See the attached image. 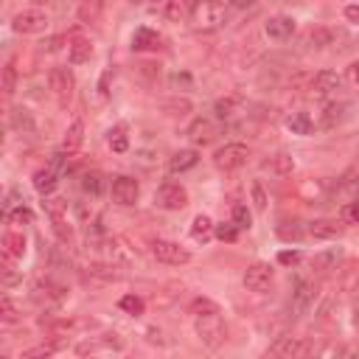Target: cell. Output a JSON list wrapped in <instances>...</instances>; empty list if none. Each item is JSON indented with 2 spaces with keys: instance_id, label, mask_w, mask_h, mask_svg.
<instances>
[{
  "instance_id": "obj_41",
  "label": "cell",
  "mask_w": 359,
  "mask_h": 359,
  "mask_svg": "<svg viewBox=\"0 0 359 359\" xmlns=\"http://www.w3.org/2000/svg\"><path fill=\"white\" fill-rule=\"evenodd\" d=\"M273 171H275L278 177H289V174L295 171V160H292V155L278 152V155L273 157Z\"/></svg>"
},
{
  "instance_id": "obj_40",
  "label": "cell",
  "mask_w": 359,
  "mask_h": 359,
  "mask_svg": "<svg viewBox=\"0 0 359 359\" xmlns=\"http://www.w3.org/2000/svg\"><path fill=\"white\" fill-rule=\"evenodd\" d=\"M3 96L9 99V96H14V90H17V68H14V62H6L3 65Z\"/></svg>"
},
{
  "instance_id": "obj_13",
  "label": "cell",
  "mask_w": 359,
  "mask_h": 359,
  "mask_svg": "<svg viewBox=\"0 0 359 359\" xmlns=\"http://www.w3.org/2000/svg\"><path fill=\"white\" fill-rule=\"evenodd\" d=\"M306 233L318 242H331V239L342 236V224H337V219H314V222H309Z\"/></svg>"
},
{
  "instance_id": "obj_19",
  "label": "cell",
  "mask_w": 359,
  "mask_h": 359,
  "mask_svg": "<svg viewBox=\"0 0 359 359\" xmlns=\"http://www.w3.org/2000/svg\"><path fill=\"white\" fill-rule=\"evenodd\" d=\"M90 57H93V45H90V39H84V37L68 39V59L73 65H84V62H90Z\"/></svg>"
},
{
  "instance_id": "obj_16",
  "label": "cell",
  "mask_w": 359,
  "mask_h": 359,
  "mask_svg": "<svg viewBox=\"0 0 359 359\" xmlns=\"http://www.w3.org/2000/svg\"><path fill=\"white\" fill-rule=\"evenodd\" d=\"M163 45V37L155 31V28H135V34H132V51H141V54H146V51H157Z\"/></svg>"
},
{
  "instance_id": "obj_36",
  "label": "cell",
  "mask_w": 359,
  "mask_h": 359,
  "mask_svg": "<svg viewBox=\"0 0 359 359\" xmlns=\"http://www.w3.org/2000/svg\"><path fill=\"white\" fill-rule=\"evenodd\" d=\"M239 228L233 224V219L231 222H222V224H216V231H213V236L219 239V242H228V244H233V242H239Z\"/></svg>"
},
{
  "instance_id": "obj_39",
  "label": "cell",
  "mask_w": 359,
  "mask_h": 359,
  "mask_svg": "<svg viewBox=\"0 0 359 359\" xmlns=\"http://www.w3.org/2000/svg\"><path fill=\"white\" fill-rule=\"evenodd\" d=\"M233 224L239 231H250L253 228V213H250L247 205H242V202L233 205Z\"/></svg>"
},
{
  "instance_id": "obj_2",
  "label": "cell",
  "mask_w": 359,
  "mask_h": 359,
  "mask_svg": "<svg viewBox=\"0 0 359 359\" xmlns=\"http://www.w3.org/2000/svg\"><path fill=\"white\" fill-rule=\"evenodd\" d=\"M188 17H191L194 28H200V31H213V28H219L222 20H224V6H222V0H194Z\"/></svg>"
},
{
  "instance_id": "obj_15",
  "label": "cell",
  "mask_w": 359,
  "mask_h": 359,
  "mask_svg": "<svg viewBox=\"0 0 359 359\" xmlns=\"http://www.w3.org/2000/svg\"><path fill=\"white\" fill-rule=\"evenodd\" d=\"M31 186H34V191L39 197H51L57 191V186H59V174L51 166L48 168H37L34 177H31Z\"/></svg>"
},
{
  "instance_id": "obj_53",
  "label": "cell",
  "mask_w": 359,
  "mask_h": 359,
  "mask_svg": "<svg viewBox=\"0 0 359 359\" xmlns=\"http://www.w3.org/2000/svg\"><path fill=\"white\" fill-rule=\"evenodd\" d=\"M258 3V0H231V6H236V9H253Z\"/></svg>"
},
{
  "instance_id": "obj_49",
  "label": "cell",
  "mask_w": 359,
  "mask_h": 359,
  "mask_svg": "<svg viewBox=\"0 0 359 359\" xmlns=\"http://www.w3.org/2000/svg\"><path fill=\"white\" fill-rule=\"evenodd\" d=\"M250 191H253V202H255V208L264 211V208H266V191H264V186H261V183H253Z\"/></svg>"
},
{
  "instance_id": "obj_35",
  "label": "cell",
  "mask_w": 359,
  "mask_h": 359,
  "mask_svg": "<svg viewBox=\"0 0 359 359\" xmlns=\"http://www.w3.org/2000/svg\"><path fill=\"white\" fill-rule=\"evenodd\" d=\"M3 219H6L9 224H34V211H31V208H26V205L20 202L14 211H6V213H3Z\"/></svg>"
},
{
  "instance_id": "obj_31",
  "label": "cell",
  "mask_w": 359,
  "mask_h": 359,
  "mask_svg": "<svg viewBox=\"0 0 359 359\" xmlns=\"http://www.w3.org/2000/svg\"><path fill=\"white\" fill-rule=\"evenodd\" d=\"M163 14H166L171 23H180L186 14H191V3H188V0H166Z\"/></svg>"
},
{
  "instance_id": "obj_32",
  "label": "cell",
  "mask_w": 359,
  "mask_h": 359,
  "mask_svg": "<svg viewBox=\"0 0 359 359\" xmlns=\"http://www.w3.org/2000/svg\"><path fill=\"white\" fill-rule=\"evenodd\" d=\"M118 309L126 311V314H132V318H141V314L146 311V303H144L141 295H124V298L118 300Z\"/></svg>"
},
{
  "instance_id": "obj_10",
  "label": "cell",
  "mask_w": 359,
  "mask_h": 359,
  "mask_svg": "<svg viewBox=\"0 0 359 359\" xmlns=\"http://www.w3.org/2000/svg\"><path fill=\"white\" fill-rule=\"evenodd\" d=\"M12 28L17 34H42L45 28H48V17H45V12H39V9H26V12L14 14Z\"/></svg>"
},
{
  "instance_id": "obj_9",
  "label": "cell",
  "mask_w": 359,
  "mask_h": 359,
  "mask_svg": "<svg viewBox=\"0 0 359 359\" xmlns=\"http://www.w3.org/2000/svg\"><path fill=\"white\" fill-rule=\"evenodd\" d=\"M314 300H318V287L311 281H298L292 289V298H289V311L295 318H300V314H306L314 306Z\"/></svg>"
},
{
  "instance_id": "obj_11",
  "label": "cell",
  "mask_w": 359,
  "mask_h": 359,
  "mask_svg": "<svg viewBox=\"0 0 359 359\" xmlns=\"http://www.w3.org/2000/svg\"><path fill=\"white\" fill-rule=\"evenodd\" d=\"M314 348H311V342H306L303 337H278L275 342H273V348H269V353L273 356H287V359H292V356H306V353H311Z\"/></svg>"
},
{
  "instance_id": "obj_24",
  "label": "cell",
  "mask_w": 359,
  "mask_h": 359,
  "mask_svg": "<svg viewBox=\"0 0 359 359\" xmlns=\"http://www.w3.org/2000/svg\"><path fill=\"white\" fill-rule=\"evenodd\" d=\"M284 126H287L292 135H311L314 121L309 118V113H289V115L284 118Z\"/></svg>"
},
{
  "instance_id": "obj_37",
  "label": "cell",
  "mask_w": 359,
  "mask_h": 359,
  "mask_svg": "<svg viewBox=\"0 0 359 359\" xmlns=\"http://www.w3.org/2000/svg\"><path fill=\"white\" fill-rule=\"evenodd\" d=\"M12 126H14L17 132L31 135V132H34V118H31V113H28V110H12Z\"/></svg>"
},
{
  "instance_id": "obj_38",
  "label": "cell",
  "mask_w": 359,
  "mask_h": 359,
  "mask_svg": "<svg viewBox=\"0 0 359 359\" xmlns=\"http://www.w3.org/2000/svg\"><path fill=\"white\" fill-rule=\"evenodd\" d=\"M163 110L171 118H183V115L191 113V101L188 99H171V101H163Z\"/></svg>"
},
{
  "instance_id": "obj_18",
  "label": "cell",
  "mask_w": 359,
  "mask_h": 359,
  "mask_svg": "<svg viewBox=\"0 0 359 359\" xmlns=\"http://www.w3.org/2000/svg\"><path fill=\"white\" fill-rule=\"evenodd\" d=\"M337 287L342 292H356L359 289V261H345L337 269Z\"/></svg>"
},
{
  "instance_id": "obj_28",
  "label": "cell",
  "mask_w": 359,
  "mask_h": 359,
  "mask_svg": "<svg viewBox=\"0 0 359 359\" xmlns=\"http://www.w3.org/2000/svg\"><path fill=\"white\" fill-rule=\"evenodd\" d=\"M42 211L51 216V222H62L68 216V200L59 197H42Z\"/></svg>"
},
{
  "instance_id": "obj_6",
  "label": "cell",
  "mask_w": 359,
  "mask_h": 359,
  "mask_svg": "<svg viewBox=\"0 0 359 359\" xmlns=\"http://www.w3.org/2000/svg\"><path fill=\"white\" fill-rule=\"evenodd\" d=\"M155 205L163 211H183L188 205V191L177 183H163L155 191Z\"/></svg>"
},
{
  "instance_id": "obj_46",
  "label": "cell",
  "mask_w": 359,
  "mask_h": 359,
  "mask_svg": "<svg viewBox=\"0 0 359 359\" xmlns=\"http://www.w3.org/2000/svg\"><path fill=\"white\" fill-rule=\"evenodd\" d=\"M278 236L281 239H292V242H298L300 236H303V231H300V224H295V222H284V224H278Z\"/></svg>"
},
{
  "instance_id": "obj_25",
  "label": "cell",
  "mask_w": 359,
  "mask_h": 359,
  "mask_svg": "<svg viewBox=\"0 0 359 359\" xmlns=\"http://www.w3.org/2000/svg\"><path fill=\"white\" fill-rule=\"evenodd\" d=\"M87 273H90V278H99V281H107V284L124 278V273H121L118 264H90Z\"/></svg>"
},
{
  "instance_id": "obj_34",
  "label": "cell",
  "mask_w": 359,
  "mask_h": 359,
  "mask_svg": "<svg viewBox=\"0 0 359 359\" xmlns=\"http://www.w3.org/2000/svg\"><path fill=\"white\" fill-rule=\"evenodd\" d=\"M107 144H110V149H113V152L124 155V152L129 149V138H126V126H113V129H110V135H107Z\"/></svg>"
},
{
  "instance_id": "obj_23",
  "label": "cell",
  "mask_w": 359,
  "mask_h": 359,
  "mask_svg": "<svg viewBox=\"0 0 359 359\" xmlns=\"http://www.w3.org/2000/svg\"><path fill=\"white\" fill-rule=\"evenodd\" d=\"M81 144H84V124H81V118H76V121L68 126L65 138H62V152L73 155V152L81 149Z\"/></svg>"
},
{
  "instance_id": "obj_48",
  "label": "cell",
  "mask_w": 359,
  "mask_h": 359,
  "mask_svg": "<svg viewBox=\"0 0 359 359\" xmlns=\"http://www.w3.org/2000/svg\"><path fill=\"white\" fill-rule=\"evenodd\" d=\"M59 345H37V348H26L23 351V359H34V356H51Z\"/></svg>"
},
{
  "instance_id": "obj_21",
  "label": "cell",
  "mask_w": 359,
  "mask_h": 359,
  "mask_svg": "<svg viewBox=\"0 0 359 359\" xmlns=\"http://www.w3.org/2000/svg\"><path fill=\"white\" fill-rule=\"evenodd\" d=\"M264 31H266L269 39H289L295 34V20L287 17V14H278V17H273V20L266 23Z\"/></svg>"
},
{
  "instance_id": "obj_1",
  "label": "cell",
  "mask_w": 359,
  "mask_h": 359,
  "mask_svg": "<svg viewBox=\"0 0 359 359\" xmlns=\"http://www.w3.org/2000/svg\"><path fill=\"white\" fill-rule=\"evenodd\" d=\"M194 329H197V337L205 348H219L224 340H228V329H224L219 311H211V314H197L194 318Z\"/></svg>"
},
{
  "instance_id": "obj_45",
  "label": "cell",
  "mask_w": 359,
  "mask_h": 359,
  "mask_svg": "<svg viewBox=\"0 0 359 359\" xmlns=\"http://www.w3.org/2000/svg\"><path fill=\"white\" fill-rule=\"evenodd\" d=\"M12 261H14V258L3 253V287H14V284L20 281V275H17V269H14Z\"/></svg>"
},
{
  "instance_id": "obj_57",
  "label": "cell",
  "mask_w": 359,
  "mask_h": 359,
  "mask_svg": "<svg viewBox=\"0 0 359 359\" xmlns=\"http://www.w3.org/2000/svg\"><path fill=\"white\" fill-rule=\"evenodd\" d=\"M356 194H359V186H356Z\"/></svg>"
},
{
  "instance_id": "obj_55",
  "label": "cell",
  "mask_w": 359,
  "mask_h": 359,
  "mask_svg": "<svg viewBox=\"0 0 359 359\" xmlns=\"http://www.w3.org/2000/svg\"><path fill=\"white\" fill-rule=\"evenodd\" d=\"M34 3H48V0H34Z\"/></svg>"
},
{
  "instance_id": "obj_30",
  "label": "cell",
  "mask_w": 359,
  "mask_h": 359,
  "mask_svg": "<svg viewBox=\"0 0 359 359\" xmlns=\"http://www.w3.org/2000/svg\"><path fill=\"white\" fill-rule=\"evenodd\" d=\"M81 191L90 194V197H101L104 194V177L99 171H87L81 177Z\"/></svg>"
},
{
  "instance_id": "obj_27",
  "label": "cell",
  "mask_w": 359,
  "mask_h": 359,
  "mask_svg": "<svg viewBox=\"0 0 359 359\" xmlns=\"http://www.w3.org/2000/svg\"><path fill=\"white\" fill-rule=\"evenodd\" d=\"M213 231H216V224H213L211 216H205V213H197V216H194V222H191V236H194L197 242H211Z\"/></svg>"
},
{
  "instance_id": "obj_4",
  "label": "cell",
  "mask_w": 359,
  "mask_h": 359,
  "mask_svg": "<svg viewBox=\"0 0 359 359\" xmlns=\"http://www.w3.org/2000/svg\"><path fill=\"white\" fill-rule=\"evenodd\" d=\"M152 255L160 261V264H168V266H183L191 261V253L177 244V242H168V239H157L152 242Z\"/></svg>"
},
{
  "instance_id": "obj_5",
  "label": "cell",
  "mask_w": 359,
  "mask_h": 359,
  "mask_svg": "<svg viewBox=\"0 0 359 359\" xmlns=\"http://www.w3.org/2000/svg\"><path fill=\"white\" fill-rule=\"evenodd\" d=\"M48 87H51V93L57 96V101H59L62 107H68L70 99H73L76 79H73V73H70L68 68H51V70H48Z\"/></svg>"
},
{
  "instance_id": "obj_3",
  "label": "cell",
  "mask_w": 359,
  "mask_h": 359,
  "mask_svg": "<svg viewBox=\"0 0 359 359\" xmlns=\"http://www.w3.org/2000/svg\"><path fill=\"white\" fill-rule=\"evenodd\" d=\"M250 157V149L244 144H224L213 152V166L224 174H231V171H239Z\"/></svg>"
},
{
  "instance_id": "obj_8",
  "label": "cell",
  "mask_w": 359,
  "mask_h": 359,
  "mask_svg": "<svg viewBox=\"0 0 359 359\" xmlns=\"http://www.w3.org/2000/svg\"><path fill=\"white\" fill-rule=\"evenodd\" d=\"M273 281H275L273 266L264 264V261L250 264V266H247V273H244V289L258 292V295H261V292H266L269 287H273Z\"/></svg>"
},
{
  "instance_id": "obj_56",
  "label": "cell",
  "mask_w": 359,
  "mask_h": 359,
  "mask_svg": "<svg viewBox=\"0 0 359 359\" xmlns=\"http://www.w3.org/2000/svg\"><path fill=\"white\" fill-rule=\"evenodd\" d=\"M135 3H144V0H135Z\"/></svg>"
},
{
  "instance_id": "obj_51",
  "label": "cell",
  "mask_w": 359,
  "mask_h": 359,
  "mask_svg": "<svg viewBox=\"0 0 359 359\" xmlns=\"http://www.w3.org/2000/svg\"><path fill=\"white\" fill-rule=\"evenodd\" d=\"M345 79H348V81H353V84H359V59H356V62H351V65L345 68Z\"/></svg>"
},
{
  "instance_id": "obj_12",
  "label": "cell",
  "mask_w": 359,
  "mask_h": 359,
  "mask_svg": "<svg viewBox=\"0 0 359 359\" xmlns=\"http://www.w3.org/2000/svg\"><path fill=\"white\" fill-rule=\"evenodd\" d=\"M342 84H345V79H342L340 73H334V70H320V73L311 76L309 90H314L318 96H329V93H337V90H342Z\"/></svg>"
},
{
  "instance_id": "obj_17",
  "label": "cell",
  "mask_w": 359,
  "mask_h": 359,
  "mask_svg": "<svg viewBox=\"0 0 359 359\" xmlns=\"http://www.w3.org/2000/svg\"><path fill=\"white\" fill-rule=\"evenodd\" d=\"M200 163V152L197 149H180L168 157V171L171 174H183V171H191L194 166Z\"/></svg>"
},
{
  "instance_id": "obj_52",
  "label": "cell",
  "mask_w": 359,
  "mask_h": 359,
  "mask_svg": "<svg viewBox=\"0 0 359 359\" xmlns=\"http://www.w3.org/2000/svg\"><path fill=\"white\" fill-rule=\"evenodd\" d=\"M345 20H348V23H353V26H359V6H356V3L345 6Z\"/></svg>"
},
{
  "instance_id": "obj_43",
  "label": "cell",
  "mask_w": 359,
  "mask_h": 359,
  "mask_svg": "<svg viewBox=\"0 0 359 359\" xmlns=\"http://www.w3.org/2000/svg\"><path fill=\"white\" fill-rule=\"evenodd\" d=\"M340 222H342V224H359V200L345 202V205L340 208Z\"/></svg>"
},
{
  "instance_id": "obj_33",
  "label": "cell",
  "mask_w": 359,
  "mask_h": 359,
  "mask_svg": "<svg viewBox=\"0 0 359 359\" xmlns=\"http://www.w3.org/2000/svg\"><path fill=\"white\" fill-rule=\"evenodd\" d=\"M331 39H334V34L329 31V28H323V26H318V28H309V34H306V42L311 45V48H326V45H331Z\"/></svg>"
},
{
  "instance_id": "obj_50",
  "label": "cell",
  "mask_w": 359,
  "mask_h": 359,
  "mask_svg": "<svg viewBox=\"0 0 359 359\" xmlns=\"http://www.w3.org/2000/svg\"><path fill=\"white\" fill-rule=\"evenodd\" d=\"M300 250H281L278 253V261L284 264V266H295V264H300Z\"/></svg>"
},
{
  "instance_id": "obj_29",
  "label": "cell",
  "mask_w": 359,
  "mask_h": 359,
  "mask_svg": "<svg viewBox=\"0 0 359 359\" xmlns=\"http://www.w3.org/2000/svg\"><path fill=\"white\" fill-rule=\"evenodd\" d=\"M3 253L12 255V258H23V255H26V236L9 231V233L3 236Z\"/></svg>"
},
{
  "instance_id": "obj_44",
  "label": "cell",
  "mask_w": 359,
  "mask_h": 359,
  "mask_svg": "<svg viewBox=\"0 0 359 359\" xmlns=\"http://www.w3.org/2000/svg\"><path fill=\"white\" fill-rule=\"evenodd\" d=\"M0 320H3V323H17V320H20V311H17V306L12 303V298L0 300Z\"/></svg>"
},
{
  "instance_id": "obj_14",
  "label": "cell",
  "mask_w": 359,
  "mask_h": 359,
  "mask_svg": "<svg viewBox=\"0 0 359 359\" xmlns=\"http://www.w3.org/2000/svg\"><path fill=\"white\" fill-rule=\"evenodd\" d=\"M216 135H219V129H216V124H213L211 118H197V121L188 126V138H191L194 146H208V144H213Z\"/></svg>"
},
{
  "instance_id": "obj_22",
  "label": "cell",
  "mask_w": 359,
  "mask_h": 359,
  "mask_svg": "<svg viewBox=\"0 0 359 359\" xmlns=\"http://www.w3.org/2000/svg\"><path fill=\"white\" fill-rule=\"evenodd\" d=\"M340 261H342V250L331 247V250H323L311 258V269L314 273H331V269H337Z\"/></svg>"
},
{
  "instance_id": "obj_54",
  "label": "cell",
  "mask_w": 359,
  "mask_h": 359,
  "mask_svg": "<svg viewBox=\"0 0 359 359\" xmlns=\"http://www.w3.org/2000/svg\"><path fill=\"white\" fill-rule=\"evenodd\" d=\"M353 326H356V331H359V309L353 311Z\"/></svg>"
},
{
  "instance_id": "obj_47",
  "label": "cell",
  "mask_w": 359,
  "mask_h": 359,
  "mask_svg": "<svg viewBox=\"0 0 359 359\" xmlns=\"http://www.w3.org/2000/svg\"><path fill=\"white\" fill-rule=\"evenodd\" d=\"M188 311L197 318V314H211V311H219V306H216L213 300H208V298H197V300L191 303V309H188Z\"/></svg>"
},
{
  "instance_id": "obj_7",
  "label": "cell",
  "mask_w": 359,
  "mask_h": 359,
  "mask_svg": "<svg viewBox=\"0 0 359 359\" xmlns=\"http://www.w3.org/2000/svg\"><path fill=\"white\" fill-rule=\"evenodd\" d=\"M110 194H113V202H115V205L129 208V205L138 202V197H141V186H138V180H135V177L121 174V177H115V180H113Z\"/></svg>"
},
{
  "instance_id": "obj_26",
  "label": "cell",
  "mask_w": 359,
  "mask_h": 359,
  "mask_svg": "<svg viewBox=\"0 0 359 359\" xmlns=\"http://www.w3.org/2000/svg\"><path fill=\"white\" fill-rule=\"evenodd\" d=\"M101 12H104V0H81V3H79V20L84 26L99 23Z\"/></svg>"
},
{
  "instance_id": "obj_20",
  "label": "cell",
  "mask_w": 359,
  "mask_h": 359,
  "mask_svg": "<svg viewBox=\"0 0 359 359\" xmlns=\"http://www.w3.org/2000/svg\"><path fill=\"white\" fill-rule=\"evenodd\" d=\"M348 113H351L348 101H331V104H326L323 107V126L326 129H337L348 118Z\"/></svg>"
},
{
  "instance_id": "obj_42",
  "label": "cell",
  "mask_w": 359,
  "mask_h": 359,
  "mask_svg": "<svg viewBox=\"0 0 359 359\" xmlns=\"http://www.w3.org/2000/svg\"><path fill=\"white\" fill-rule=\"evenodd\" d=\"M239 104H242V99H239V96H224V99H219V101H216V107H213V110H216V115H219V118H231V115L236 113V107H239Z\"/></svg>"
}]
</instances>
